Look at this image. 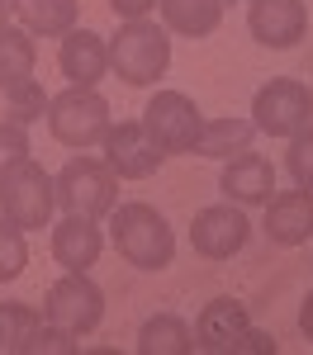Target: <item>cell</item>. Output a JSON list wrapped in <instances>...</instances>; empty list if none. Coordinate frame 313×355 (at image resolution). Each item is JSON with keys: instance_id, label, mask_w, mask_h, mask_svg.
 <instances>
[{"instance_id": "obj_26", "label": "cell", "mask_w": 313, "mask_h": 355, "mask_svg": "<svg viewBox=\"0 0 313 355\" xmlns=\"http://www.w3.org/2000/svg\"><path fill=\"white\" fill-rule=\"evenodd\" d=\"M285 171L294 175L299 190H313V128L289 137V152H285Z\"/></svg>"}, {"instance_id": "obj_30", "label": "cell", "mask_w": 313, "mask_h": 355, "mask_svg": "<svg viewBox=\"0 0 313 355\" xmlns=\"http://www.w3.org/2000/svg\"><path fill=\"white\" fill-rule=\"evenodd\" d=\"M299 331H304V336L313 341V289H309V299L299 303Z\"/></svg>"}, {"instance_id": "obj_4", "label": "cell", "mask_w": 313, "mask_h": 355, "mask_svg": "<svg viewBox=\"0 0 313 355\" xmlns=\"http://www.w3.org/2000/svg\"><path fill=\"white\" fill-rule=\"evenodd\" d=\"M48 128L62 147H95L110 133V105L95 85H71L48 105Z\"/></svg>"}, {"instance_id": "obj_19", "label": "cell", "mask_w": 313, "mask_h": 355, "mask_svg": "<svg viewBox=\"0 0 313 355\" xmlns=\"http://www.w3.org/2000/svg\"><path fill=\"white\" fill-rule=\"evenodd\" d=\"M162 5V24L185 38H209L223 19V0H157Z\"/></svg>"}, {"instance_id": "obj_24", "label": "cell", "mask_w": 313, "mask_h": 355, "mask_svg": "<svg viewBox=\"0 0 313 355\" xmlns=\"http://www.w3.org/2000/svg\"><path fill=\"white\" fill-rule=\"evenodd\" d=\"M28 266V246H24V227H15L10 218H0V284L15 279Z\"/></svg>"}, {"instance_id": "obj_25", "label": "cell", "mask_w": 313, "mask_h": 355, "mask_svg": "<svg viewBox=\"0 0 313 355\" xmlns=\"http://www.w3.org/2000/svg\"><path fill=\"white\" fill-rule=\"evenodd\" d=\"M81 346H76V331L57 327V322H38L33 327V336H28L24 355H76Z\"/></svg>"}, {"instance_id": "obj_10", "label": "cell", "mask_w": 313, "mask_h": 355, "mask_svg": "<svg viewBox=\"0 0 313 355\" xmlns=\"http://www.w3.org/2000/svg\"><path fill=\"white\" fill-rule=\"evenodd\" d=\"M247 232H252V223L242 214V204H209L190 223V246L204 261H228L247 246Z\"/></svg>"}, {"instance_id": "obj_16", "label": "cell", "mask_w": 313, "mask_h": 355, "mask_svg": "<svg viewBox=\"0 0 313 355\" xmlns=\"http://www.w3.org/2000/svg\"><path fill=\"white\" fill-rule=\"evenodd\" d=\"M100 251H105V237H100L95 218L67 214V218L53 227V256H57V266H67V270H90V266L100 261Z\"/></svg>"}, {"instance_id": "obj_28", "label": "cell", "mask_w": 313, "mask_h": 355, "mask_svg": "<svg viewBox=\"0 0 313 355\" xmlns=\"http://www.w3.org/2000/svg\"><path fill=\"white\" fill-rule=\"evenodd\" d=\"M237 355H276V336H271V331H252V327H247Z\"/></svg>"}, {"instance_id": "obj_5", "label": "cell", "mask_w": 313, "mask_h": 355, "mask_svg": "<svg viewBox=\"0 0 313 355\" xmlns=\"http://www.w3.org/2000/svg\"><path fill=\"white\" fill-rule=\"evenodd\" d=\"M53 204H57V185L33 157H28L24 166H15V171L0 180V218H10L15 227H24V232L48 227Z\"/></svg>"}, {"instance_id": "obj_17", "label": "cell", "mask_w": 313, "mask_h": 355, "mask_svg": "<svg viewBox=\"0 0 313 355\" xmlns=\"http://www.w3.org/2000/svg\"><path fill=\"white\" fill-rule=\"evenodd\" d=\"M256 123L252 119H204L195 142V157H214V162H228V157H242L252 147Z\"/></svg>"}, {"instance_id": "obj_27", "label": "cell", "mask_w": 313, "mask_h": 355, "mask_svg": "<svg viewBox=\"0 0 313 355\" xmlns=\"http://www.w3.org/2000/svg\"><path fill=\"white\" fill-rule=\"evenodd\" d=\"M28 162V133H24V123H0V180L15 171V166H24Z\"/></svg>"}, {"instance_id": "obj_23", "label": "cell", "mask_w": 313, "mask_h": 355, "mask_svg": "<svg viewBox=\"0 0 313 355\" xmlns=\"http://www.w3.org/2000/svg\"><path fill=\"white\" fill-rule=\"evenodd\" d=\"M48 95H43V85L38 81H24V85H15V90H5V119L10 123H33V119H43L48 114Z\"/></svg>"}, {"instance_id": "obj_21", "label": "cell", "mask_w": 313, "mask_h": 355, "mask_svg": "<svg viewBox=\"0 0 313 355\" xmlns=\"http://www.w3.org/2000/svg\"><path fill=\"white\" fill-rule=\"evenodd\" d=\"M190 351H195V331L176 313H157L138 327V355H190Z\"/></svg>"}, {"instance_id": "obj_14", "label": "cell", "mask_w": 313, "mask_h": 355, "mask_svg": "<svg viewBox=\"0 0 313 355\" xmlns=\"http://www.w3.org/2000/svg\"><path fill=\"white\" fill-rule=\"evenodd\" d=\"M266 237L276 246H304L313 237V190H285L266 199Z\"/></svg>"}, {"instance_id": "obj_12", "label": "cell", "mask_w": 313, "mask_h": 355, "mask_svg": "<svg viewBox=\"0 0 313 355\" xmlns=\"http://www.w3.org/2000/svg\"><path fill=\"white\" fill-rule=\"evenodd\" d=\"M247 308L237 299H214L204 303L195 322V351H209V355H237L242 336H247Z\"/></svg>"}, {"instance_id": "obj_2", "label": "cell", "mask_w": 313, "mask_h": 355, "mask_svg": "<svg viewBox=\"0 0 313 355\" xmlns=\"http://www.w3.org/2000/svg\"><path fill=\"white\" fill-rule=\"evenodd\" d=\"M171 67V38L152 19H128L110 43V71L124 85H152Z\"/></svg>"}, {"instance_id": "obj_31", "label": "cell", "mask_w": 313, "mask_h": 355, "mask_svg": "<svg viewBox=\"0 0 313 355\" xmlns=\"http://www.w3.org/2000/svg\"><path fill=\"white\" fill-rule=\"evenodd\" d=\"M10 15H15V0H0V24H10Z\"/></svg>"}, {"instance_id": "obj_3", "label": "cell", "mask_w": 313, "mask_h": 355, "mask_svg": "<svg viewBox=\"0 0 313 355\" xmlns=\"http://www.w3.org/2000/svg\"><path fill=\"white\" fill-rule=\"evenodd\" d=\"M57 204L62 214H81V218H105L119 204V175L95 157H71L57 171Z\"/></svg>"}, {"instance_id": "obj_6", "label": "cell", "mask_w": 313, "mask_h": 355, "mask_svg": "<svg viewBox=\"0 0 313 355\" xmlns=\"http://www.w3.org/2000/svg\"><path fill=\"white\" fill-rule=\"evenodd\" d=\"M142 128L152 133V142H157L167 157H185V152H195L204 114H199V105L190 95H180V90H157V95L147 100V110H142Z\"/></svg>"}, {"instance_id": "obj_13", "label": "cell", "mask_w": 313, "mask_h": 355, "mask_svg": "<svg viewBox=\"0 0 313 355\" xmlns=\"http://www.w3.org/2000/svg\"><path fill=\"white\" fill-rule=\"evenodd\" d=\"M57 67L71 85H100L110 71V43L95 28H71V33H62Z\"/></svg>"}, {"instance_id": "obj_22", "label": "cell", "mask_w": 313, "mask_h": 355, "mask_svg": "<svg viewBox=\"0 0 313 355\" xmlns=\"http://www.w3.org/2000/svg\"><path fill=\"white\" fill-rule=\"evenodd\" d=\"M43 318L28 308V303H0V341H5V351L10 355H24L28 336L38 327Z\"/></svg>"}, {"instance_id": "obj_11", "label": "cell", "mask_w": 313, "mask_h": 355, "mask_svg": "<svg viewBox=\"0 0 313 355\" xmlns=\"http://www.w3.org/2000/svg\"><path fill=\"white\" fill-rule=\"evenodd\" d=\"M247 28L261 48H294L309 33V10H304V0H252Z\"/></svg>"}, {"instance_id": "obj_1", "label": "cell", "mask_w": 313, "mask_h": 355, "mask_svg": "<svg viewBox=\"0 0 313 355\" xmlns=\"http://www.w3.org/2000/svg\"><path fill=\"white\" fill-rule=\"evenodd\" d=\"M110 227H114V246L128 266H138V270H167L171 266L176 237H171V223L152 204H114Z\"/></svg>"}, {"instance_id": "obj_32", "label": "cell", "mask_w": 313, "mask_h": 355, "mask_svg": "<svg viewBox=\"0 0 313 355\" xmlns=\"http://www.w3.org/2000/svg\"><path fill=\"white\" fill-rule=\"evenodd\" d=\"M0 351H5V341H0Z\"/></svg>"}, {"instance_id": "obj_7", "label": "cell", "mask_w": 313, "mask_h": 355, "mask_svg": "<svg viewBox=\"0 0 313 355\" xmlns=\"http://www.w3.org/2000/svg\"><path fill=\"white\" fill-rule=\"evenodd\" d=\"M313 119V90L294 76H276L271 85H261L252 100V123L266 137H294L304 133Z\"/></svg>"}, {"instance_id": "obj_20", "label": "cell", "mask_w": 313, "mask_h": 355, "mask_svg": "<svg viewBox=\"0 0 313 355\" xmlns=\"http://www.w3.org/2000/svg\"><path fill=\"white\" fill-rule=\"evenodd\" d=\"M15 15L28 33H43V38H62L76 28L81 5L76 0H15Z\"/></svg>"}, {"instance_id": "obj_18", "label": "cell", "mask_w": 313, "mask_h": 355, "mask_svg": "<svg viewBox=\"0 0 313 355\" xmlns=\"http://www.w3.org/2000/svg\"><path fill=\"white\" fill-rule=\"evenodd\" d=\"M33 67H38L33 33L28 28H15V24H0V95L33 81Z\"/></svg>"}, {"instance_id": "obj_29", "label": "cell", "mask_w": 313, "mask_h": 355, "mask_svg": "<svg viewBox=\"0 0 313 355\" xmlns=\"http://www.w3.org/2000/svg\"><path fill=\"white\" fill-rule=\"evenodd\" d=\"M157 0H110V10L119 19H147V10H152Z\"/></svg>"}, {"instance_id": "obj_15", "label": "cell", "mask_w": 313, "mask_h": 355, "mask_svg": "<svg viewBox=\"0 0 313 355\" xmlns=\"http://www.w3.org/2000/svg\"><path fill=\"white\" fill-rule=\"evenodd\" d=\"M219 190H223L228 204H242V209L247 204H266L271 190H276V166L247 147L242 157H228L223 175H219Z\"/></svg>"}, {"instance_id": "obj_8", "label": "cell", "mask_w": 313, "mask_h": 355, "mask_svg": "<svg viewBox=\"0 0 313 355\" xmlns=\"http://www.w3.org/2000/svg\"><path fill=\"white\" fill-rule=\"evenodd\" d=\"M43 308H48V322L85 336V331H95L105 322V289L85 270H67L53 289H48V303H43Z\"/></svg>"}, {"instance_id": "obj_9", "label": "cell", "mask_w": 313, "mask_h": 355, "mask_svg": "<svg viewBox=\"0 0 313 355\" xmlns=\"http://www.w3.org/2000/svg\"><path fill=\"white\" fill-rule=\"evenodd\" d=\"M162 162H167V152L152 142V133L142 128V119L110 123V133H105V166L119 180H147Z\"/></svg>"}, {"instance_id": "obj_33", "label": "cell", "mask_w": 313, "mask_h": 355, "mask_svg": "<svg viewBox=\"0 0 313 355\" xmlns=\"http://www.w3.org/2000/svg\"><path fill=\"white\" fill-rule=\"evenodd\" d=\"M223 5H228V0H223Z\"/></svg>"}]
</instances>
